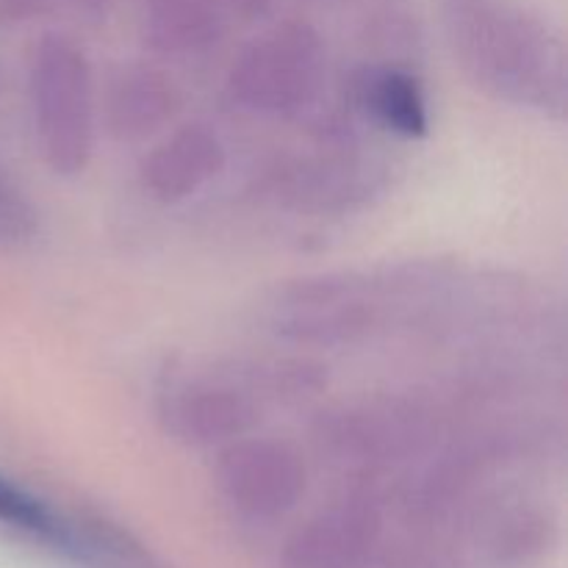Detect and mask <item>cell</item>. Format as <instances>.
I'll use <instances>...</instances> for the list:
<instances>
[{"instance_id": "cell-1", "label": "cell", "mask_w": 568, "mask_h": 568, "mask_svg": "<svg viewBox=\"0 0 568 568\" xmlns=\"http://www.w3.org/2000/svg\"><path fill=\"white\" fill-rule=\"evenodd\" d=\"M460 64L497 98L560 114L566 105L564 48L516 0H442Z\"/></svg>"}, {"instance_id": "cell-2", "label": "cell", "mask_w": 568, "mask_h": 568, "mask_svg": "<svg viewBox=\"0 0 568 568\" xmlns=\"http://www.w3.org/2000/svg\"><path fill=\"white\" fill-rule=\"evenodd\" d=\"M31 103L39 144L61 175H75L92 153V78L83 50L64 33H44L33 50Z\"/></svg>"}, {"instance_id": "cell-3", "label": "cell", "mask_w": 568, "mask_h": 568, "mask_svg": "<svg viewBox=\"0 0 568 568\" xmlns=\"http://www.w3.org/2000/svg\"><path fill=\"white\" fill-rule=\"evenodd\" d=\"M320 37L305 22H281L255 39L231 72V89L258 111H294L308 103L322 78Z\"/></svg>"}, {"instance_id": "cell-4", "label": "cell", "mask_w": 568, "mask_h": 568, "mask_svg": "<svg viewBox=\"0 0 568 568\" xmlns=\"http://www.w3.org/2000/svg\"><path fill=\"white\" fill-rule=\"evenodd\" d=\"M220 486L236 508L275 516L305 491V469L286 444L242 442L222 455Z\"/></svg>"}, {"instance_id": "cell-5", "label": "cell", "mask_w": 568, "mask_h": 568, "mask_svg": "<svg viewBox=\"0 0 568 568\" xmlns=\"http://www.w3.org/2000/svg\"><path fill=\"white\" fill-rule=\"evenodd\" d=\"M225 164V150L205 125H183L142 164V181L155 197L183 200L209 183Z\"/></svg>"}, {"instance_id": "cell-6", "label": "cell", "mask_w": 568, "mask_h": 568, "mask_svg": "<svg viewBox=\"0 0 568 568\" xmlns=\"http://www.w3.org/2000/svg\"><path fill=\"white\" fill-rule=\"evenodd\" d=\"M175 89L159 70L136 67L116 81L109 98V125L120 139L155 133L175 114Z\"/></svg>"}, {"instance_id": "cell-7", "label": "cell", "mask_w": 568, "mask_h": 568, "mask_svg": "<svg viewBox=\"0 0 568 568\" xmlns=\"http://www.w3.org/2000/svg\"><path fill=\"white\" fill-rule=\"evenodd\" d=\"M175 430L192 444H220L244 436L255 425V408L233 388H192L172 410Z\"/></svg>"}, {"instance_id": "cell-8", "label": "cell", "mask_w": 568, "mask_h": 568, "mask_svg": "<svg viewBox=\"0 0 568 568\" xmlns=\"http://www.w3.org/2000/svg\"><path fill=\"white\" fill-rule=\"evenodd\" d=\"M222 33V14L211 0H150L144 37L159 53H197Z\"/></svg>"}, {"instance_id": "cell-9", "label": "cell", "mask_w": 568, "mask_h": 568, "mask_svg": "<svg viewBox=\"0 0 568 568\" xmlns=\"http://www.w3.org/2000/svg\"><path fill=\"white\" fill-rule=\"evenodd\" d=\"M366 105L383 125L403 136H422L427 131V109L414 78L399 70H381L364 83Z\"/></svg>"}, {"instance_id": "cell-10", "label": "cell", "mask_w": 568, "mask_h": 568, "mask_svg": "<svg viewBox=\"0 0 568 568\" xmlns=\"http://www.w3.org/2000/svg\"><path fill=\"white\" fill-rule=\"evenodd\" d=\"M0 519L14 527H22V530L42 532V536H55L59 532L48 508L39 499H33L31 494L11 486L3 477H0Z\"/></svg>"}, {"instance_id": "cell-11", "label": "cell", "mask_w": 568, "mask_h": 568, "mask_svg": "<svg viewBox=\"0 0 568 568\" xmlns=\"http://www.w3.org/2000/svg\"><path fill=\"white\" fill-rule=\"evenodd\" d=\"M37 231V214L20 189L0 170V244L28 242Z\"/></svg>"}, {"instance_id": "cell-12", "label": "cell", "mask_w": 568, "mask_h": 568, "mask_svg": "<svg viewBox=\"0 0 568 568\" xmlns=\"http://www.w3.org/2000/svg\"><path fill=\"white\" fill-rule=\"evenodd\" d=\"M50 9V0H0V17L3 20H31Z\"/></svg>"}, {"instance_id": "cell-13", "label": "cell", "mask_w": 568, "mask_h": 568, "mask_svg": "<svg viewBox=\"0 0 568 568\" xmlns=\"http://www.w3.org/2000/svg\"><path fill=\"white\" fill-rule=\"evenodd\" d=\"M211 3H214L220 11L227 9V11H233V14L250 20V17L266 14L272 6V0H211Z\"/></svg>"}, {"instance_id": "cell-14", "label": "cell", "mask_w": 568, "mask_h": 568, "mask_svg": "<svg viewBox=\"0 0 568 568\" xmlns=\"http://www.w3.org/2000/svg\"><path fill=\"white\" fill-rule=\"evenodd\" d=\"M72 3H75L78 9L89 11V14H105V11L114 6V0H72Z\"/></svg>"}]
</instances>
